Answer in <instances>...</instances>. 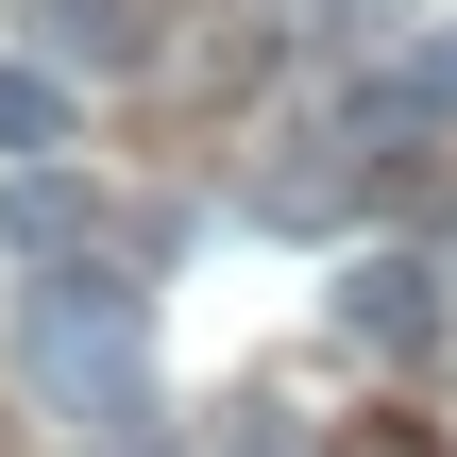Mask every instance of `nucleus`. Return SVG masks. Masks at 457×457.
<instances>
[{
    "label": "nucleus",
    "instance_id": "obj_1",
    "mask_svg": "<svg viewBox=\"0 0 457 457\" xmlns=\"http://www.w3.org/2000/svg\"><path fill=\"white\" fill-rule=\"evenodd\" d=\"M17 373L68 407V424H153V305L119 288V271H85V254H51L34 288H17Z\"/></svg>",
    "mask_w": 457,
    "mask_h": 457
},
{
    "label": "nucleus",
    "instance_id": "obj_2",
    "mask_svg": "<svg viewBox=\"0 0 457 457\" xmlns=\"http://www.w3.org/2000/svg\"><path fill=\"white\" fill-rule=\"evenodd\" d=\"M339 322H356V339H373V356H407V339H424V322H441V288H424V271H407V254H356V271H339Z\"/></svg>",
    "mask_w": 457,
    "mask_h": 457
},
{
    "label": "nucleus",
    "instance_id": "obj_3",
    "mask_svg": "<svg viewBox=\"0 0 457 457\" xmlns=\"http://www.w3.org/2000/svg\"><path fill=\"white\" fill-rule=\"evenodd\" d=\"M254 204H271V220H339V204H356V153H339V136H288V153L254 170Z\"/></svg>",
    "mask_w": 457,
    "mask_h": 457
},
{
    "label": "nucleus",
    "instance_id": "obj_4",
    "mask_svg": "<svg viewBox=\"0 0 457 457\" xmlns=\"http://www.w3.org/2000/svg\"><path fill=\"white\" fill-rule=\"evenodd\" d=\"M0 237H17V254H85V237H102V204H85L68 170H17V187H0Z\"/></svg>",
    "mask_w": 457,
    "mask_h": 457
},
{
    "label": "nucleus",
    "instance_id": "obj_5",
    "mask_svg": "<svg viewBox=\"0 0 457 457\" xmlns=\"http://www.w3.org/2000/svg\"><path fill=\"white\" fill-rule=\"evenodd\" d=\"M68 119H85V102H68V68H0V153H17V170H51V153H68Z\"/></svg>",
    "mask_w": 457,
    "mask_h": 457
},
{
    "label": "nucleus",
    "instance_id": "obj_6",
    "mask_svg": "<svg viewBox=\"0 0 457 457\" xmlns=\"http://www.w3.org/2000/svg\"><path fill=\"white\" fill-rule=\"evenodd\" d=\"M390 119H457V34H424V51H407V85H390Z\"/></svg>",
    "mask_w": 457,
    "mask_h": 457
},
{
    "label": "nucleus",
    "instance_id": "obj_7",
    "mask_svg": "<svg viewBox=\"0 0 457 457\" xmlns=\"http://www.w3.org/2000/svg\"><path fill=\"white\" fill-rule=\"evenodd\" d=\"M220 457H305V441H271V424H237V441H220Z\"/></svg>",
    "mask_w": 457,
    "mask_h": 457
},
{
    "label": "nucleus",
    "instance_id": "obj_8",
    "mask_svg": "<svg viewBox=\"0 0 457 457\" xmlns=\"http://www.w3.org/2000/svg\"><path fill=\"white\" fill-rule=\"evenodd\" d=\"M322 34H373V0H322Z\"/></svg>",
    "mask_w": 457,
    "mask_h": 457
},
{
    "label": "nucleus",
    "instance_id": "obj_9",
    "mask_svg": "<svg viewBox=\"0 0 457 457\" xmlns=\"http://www.w3.org/2000/svg\"><path fill=\"white\" fill-rule=\"evenodd\" d=\"M356 457H407V441H356Z\"/></svg>",
    "mask_w": 457,
    "mask_h": 457
},
{
    "label": "nucleus",
    "instance_id": "obj_10",
    "mask_svg": "<svg viewBox=\"0 0 457 457\" xmlns=\"http://www.w3.org/2000/svg\"><path fill=\"white\" fill-rule=\"evenodd\" d=\"M119 457H136V441H119Z\"/></svg>",
    "mask_w": 457,
    "mask_h": 457
}]
</instances>
